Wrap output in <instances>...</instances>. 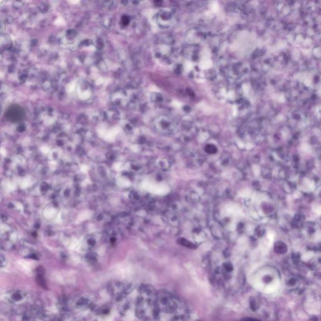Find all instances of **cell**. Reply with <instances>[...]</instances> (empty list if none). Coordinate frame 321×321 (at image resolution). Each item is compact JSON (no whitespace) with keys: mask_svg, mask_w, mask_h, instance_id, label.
Wrapping results in <instances>:
<instances>
[{"mask_svg":"<svg viewBox=\"0 0 321 321\" xmlns=\"http://www.w3.org/2000/svg\"><path fill=\"white\" fill-rule=\"evenodd\" d=\"M154 124L159 131L163 133H170L176 128L174 120L166 115H161L154 119Z\"/></svg>","mask_w":321,"mask_h":321,"instance_id":"obj_1","label":"cell"},{"mask_svg":"<svg viewBox=\"0 0 321 321\" xmlns=\"http://www.w3.org/2000/svg\"><path fill=\"white\" fill-rule=\"evenodd\" d=\"M173 21V14L168 10H161L156 15L157 25L162 28H167L171 26Z\"/></svg>","mask_w":321,"mask_h":321,"instance_id":"obj_2","label":"cell"},{"mask_svg":"<svg viewBox=\"0 0 321 321\" xmlns=\"http://www.w3.org/2000/svg\"><path fill=\"white\" fill-rule=\"evenodd\" d=\"M111 101L114 105L119 107L129 105L128 92L124 90H117L112 94Z\"/></svg>","mask_w":321,"mask_h":321,"instance_id":"obj_3","label":"cell"},{"mask_svg":"<svg viewBox=\"0 0 321 321\" xmlns=\"http://www.w3.org/2000/svg\"><path fill=\"white\" fill-rule=\"evenodd\" d=\"M25 112L20 106L13 105L9 107L6 113V117L12 122H19L24 117Z\"/></svg>","mask_w":321,"mask_h":321,"instance_id":"obj_4","label":"cell"},{"mask_svg":"<svg viewBox=\"0 0 321 321\" xmlns=\"http://www.w3.org/2000/svg\"><path fill=\"white\" fill-rule=\"evenodd\" d=\"M132 20H133V18L131 15H129L127 14H122L120 17L118 25H119L122 29H123V30H124L125 28H127L132 24Z\"/></svg>","mask_w":321,"mask_h":321,"instance_id":"obj_5","label":"cell"},{"mask_svg":"<svg viewBox=\"0 0 321 321\" xmlns=\"http://www.w3.org/2000/svg\"><path fill=\"white\" fill-rule=\"evenodd\" d=\"M274 249L276 253L279 254H284L287 251V247L282 241H277L274 246Z\"/></svg>","mask_w":321,"mask_h":321,"instance_id":"obj_6","label":"cell"},{"mask_svg":"<svg viewBox=\"0 0 321 321\" xmlns=\"http://www.w3.org/2000/svg\"><path fill=\"white\" fill-rule=\"evenodd\" d=\"M106 117L110 119H116L117 118H120L121 115L119 112L115 110H110L107 112Z\"/></svg>","mask_w":321,"mask_h":321,"instance_id":"obj_7","label":"cell"},{"mask_svg":"<svg viewBox=\"0 0 321 321\" xmlns=\"http://www.w3.org/2000/svg\"><path fill=\"white\" fill-rule=\"evenodd\" d=\"M151 100H152L153 102H157V103H160L161 102H163V95H161L160 93H153V94L151 95Z\"/></svg>","mask_w":321,"mask_h":321,"instance_id":"obj_8","label":"cell"},{"mask_svg":"<svg viewBox=\"0 0 321 321\" xmlns=\"http://www.w3.org/2000/svg\"><path fill=\"white\" fill-rule=\"evenodd\" d=\"M37 282L39 286H40L44 288H46V281L44 279V278H43V275L38 274V275L37 277Z\"/></svg>","mask_w":321,"mask_h":321,"instance_id":"obj_9","label":"cell"},{"mask_svg":"<svg viewBox=\"0 0 321 321\" xmlns=\"http://www.w3.org/2000/svg\"><path fill=\"white\" fill-rule=\"evenodd\" d=\"M180 243H181L183 245H184V246L190 248H194L196 247L195 245H194L193 243L190 242V241H189L188 240L183 239H180Z\"/></svg>","mask_w":321,"mask_h":321,"instance_id":"obj_10","label":"cell"},{"mask_svg":"<svg viewBox=\"0 0 321 321\" xmlns=\"http://www.w3.org/2000/svg\"><path fill=\"white\" fill-rule=\"evenodd\" d=\"M205 151L208 154H215L217 152V148L214 145H207L205 147Z\"/></svg>","mask_w":321,"mask_h":321,"instance_id":"obj_11","label":"cell"},{"mask_svg":"<svg viewBox=\"0 0 321 321\" xmlns=\"http://www.w3.org/2000/svg\"><path fill=\"white\" fill-rule=\"evenodd\" d=\"M115 3V1H103L102 4L103 6L107 8H114V6H116L114 5Z\"/></svg>","mask_w":321,"mask_h":321,"instance_id":"obj_12","label":"cell"},{"mask_svg":"<svg viewBox=\"0 0 321 321\" xmlns=\"http://www.w3.org/2000/svg\"><path fill=\"white\" fill-rule=\"evenodd\" d=\"M23 6V3L21 1H14L13 2V6L16 9H19Z\"/></svg>","mask_w":321,"mask_h":321,"instance_id":"obj_13","label":"cell"},{"mask_svg":"<svg viewBox=\"0 0 321 321\" xmlns=\"http://www.w3.org/2000/svg\"><path fill=\"white\" fill-rule=\"evenodd\" d=\"M5 29V24L2 20H0V33Z\"/></svg>","mask_w":321,"mask_h":321,"instance_id":"obj_14","label":"cell"},{"mask_svg":"<svg viewBox=\"0 0 321 321\" xmlns=\"http://www.w3.org/2000/svg\"><path fill=\"white\" fill-rule=\"evenodd\" d=\"M25 130V127L24 125H20L19 127H18V131L20 132H23Z\"/></svg>","mask_w":321,"mask_h":321,"instance_id":"obj_15","label":"cell"},{"mask_svg":"<svg viewBox=\"0 0 321 321\" xmlns=\"http://www.w3.org/2000/svg\"><path fill=\"white\" fill-rule=\"evenodd\" d=\"M3 261H5V258L3 256H2L1 255H0V262H3Z\"/></svg>","mask_w":321,"mask_h":321,"instance_id":"obj_16","label":"cell"},{"mask_svg":"<svg viewBox=\"0 0 321 321\" xmlns=\"http://www.w3.org/2000/svg\"><path fill=\"white\" fill-rule=\"evenodd\" d=\"M247 321H260V320H258L257 319H248Z\"/></svg>","mask_w":321,"mask_h":321,"instance_id":"obj_17","label":"cell"}]
</instances>
